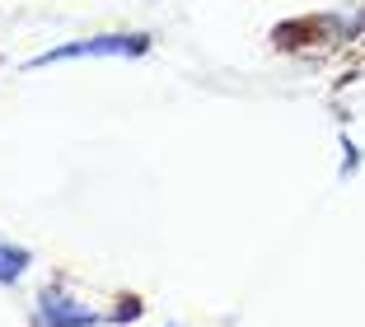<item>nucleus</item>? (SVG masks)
Returning a JSON list of instances; mask_svg holds the SVG:
<instances>
[{"instance_id":"obj_1","label":"nucleus","mask_w":365,"mask_h":327,"mask_svg":"<svg viewBox=\"0 0 365 327\" xmlns=\"http://www.w3.org/2000/svg\"><path fill=\"white\" fill-rule=\"evenodd\" d=\"M140 52H145V38H89V43H71V47L47 52L38 66L66 61V56H140Z\"/></svg>"},{"instance_id":"obj_2","label":"nucleus","mask_w":365,"mask_h":327,"mask_svg":"<svg viewBox=\"0 0 365 327\" xmlns=\"http://www.w3.org/2000/svg\"><path fill=\"white\" fill-rule=\"evenodd\" d=\"M38 318H43L47 327H85V323H94V313L89 308H76L71 299L61 295V285H52L43 295V308H38Z\"/></svg>"},{"instance_id":"obj_3","label":"nucleus","mask_w":365,"mask_h":327,"mask_svg":"<svg viewBox=\"0 0 365 327\" xmlns=\"http://www.w3.org/2000/svg\"><path fill=\"white\" fill-rule=\"evenodd\" d=\"M24 266H29V248H10V243H0V285H14Z\"/></svg>"}]
</instances>
